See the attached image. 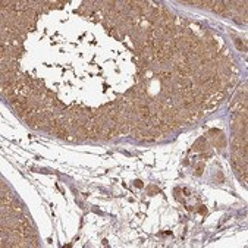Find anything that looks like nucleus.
<instances>
[{"label":"nucleus","mask_w":248,"mask_h":248,"mask_svg":"<svg viewBox=\"0 0 248 248\" xmlns=\"http://www.w3.org/2000/svg\"><path fill=\"white\" fill-rule=\"evenodd\" d=\"M159 191H160V190L156 187V185H153V187L148 188V194H156V192H159Z\"/></svg>","instance_id":"9"},{"label":"nucleus","mask_w":248,"mask_h":248,"mask_svg":"<svg viewBox=\"0 0 248 248\" xmlns=\"http://www.w3.org/2000/svg\"><path fill=\"white\" fill-rule=\"evenodd\" d=\"M135 187H138V188H143L144 185H143V182H141V181H135Z\"/></svg>","instance_id":"10"},{"label":"nucleus","mask_w":248,"mask_h":248,"mask_svg":"<svg viewBox=\"0 0 248 248\" xmlns=\"http://www.w3.org/2000/svg\"><path fill=\"white\" fill-rule=\"evenodd\" d=\"M216 13H220V15H223L225 13V11H226V6H225V3L223 2H214V5H213V8H211Z\"/></svg>","instance_id":"4"},{"label":"nucleus","mask_w":248,"mask_h":248,"mask_svg":"<svg viewBox=\"0 0 248 248\" xmlns=\"http://www.w3.org/2000/svg\"><path fill=\"white\" fill-rule=\"evenodd\" d=\"M159 129L164 134V135H167V134H170L172 131H173V128L170 126V125H167V123H164V122H160V125H159Z\"/></svg>","instance_id":"5"},{"label":"nucleus","mask_w":248,"mask_h":248,"mask_svg":"<svg viewBox=\"0 0 248 248\" xmlns=\"http://www.w3.org/2000/svg\"><path fill=\"white\" fill-rule=\"evenodd\" d=\"M128 134H131V126L128 123L117 125V135H128Z\"/></svg>","instance_id":"2"},{"label":"nucleus","mask_w":248,"mask_h":248,"mask_svg":"<svg viewBox=\"0 0 248 248\" xmlns=\"http://www.w3.org/2000/svg\"><path fill=\"white\" fill-rule=\"evenodd\" d=\"M11 209H12V214H13V216H22V214H24V209H22V206H21V203H19L18 200H15V201L12 203Z\"/></svg>","instance_id":"1"},{"label":"nucleus","mask_w":248,"mask_h":248,"mask_svg":"<svg viewBox=\"0 0 248 248\" xmlns=\"http://www.w3.org/2000/svg\"><path fill=\"white\" fill-rule=\"evenodd\" d=\"M214 5V0H204V2H201V6L207 8V9H211Z\"/></svg>","instance_id":"8"},{"label":"nucleus","mask_w":248,"mask_h":248,"mask_svg":"<svg viewBox=\"0 0 248 248\" xmlns=\"http://www.w3.org/2000/svg\"><path fill=\"white\" fill-rule=\"evenodd\" d=\"M235 46H236V48H238V50H241V51H247V43H245L244 40L235 38Z\"/></svg>","instance_id":"6"},{"label":"nucleus","mask_w":248,"mask_h":248,"mask_svg":"<svg viewBox=\"0 0 248 248\" xmlns=\"http://www.w3.org/2000/svg\"><path fill=\"white\" fill-rule=\"evenodd\" d=\"M203 170H204V162H200L195 167V173L200 176V175H203Z\"/></svg>","instance_id":"7"},{"label":"nucleus","mask_w":248,"mask_h":248,"mask_svg":"<svg viewBox=\"0 0 248 248\" xmlns=\"http://www.w3.org/2000/svg\"><path fill=\"white\" fill-rule=\"evenodd\" d=\"M206 148H207V145H206V138H200V140L194 144V147H192L194 151H204Z\"/></svg>","instance_id":"3"},{"label":"nucleus","mask_w":248,"mask_h":248,"mask_svg":"<svg viewBox=\"0 0 248 248\" xmlns=\"http://www.w3.org/2000/svg\"><path fill=\"white\" fill-rule=\"evenodd\" d=\"M217 179H219V181H220V182H223V181H225V178H223V175H222V173H220V172H219V173H217Z\"/></svg>","instance_id":"11"},{"label":"nucleus","mask_w":248,"mask_h":248,"mask_svg":"<svg viewBox=\"0 0 248 248\" xmlns=\"http://www.w3.org/2000/svg\"><path fill=\"white\" fill-rule=\"evenodd\" d=\"M210 156H211L210 153H203V154H201V157H203V159H209Z\"/></svg>","instance_id":"12"}]
</instances>
